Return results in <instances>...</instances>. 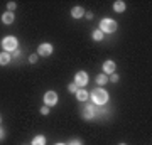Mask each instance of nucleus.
<instances>
[{"mask_svg": "<svg viewBox=\"0 0 152 145\" xmlns=\"http://www.w3.org/2000/svg\"><path fill=\"white\" fill-rule=\"evenodd\" d=\"M91 100H93V105L103 106L105 103L108 101V93L105 91L103 88H96V90H93V93H91Z\"/></svg>", "mask_w": 152, "mask_h": 145, "instance_id": "f257e3e1", "label": "nucleus"}, {"mask_svg": "<svg viewBox=\"0 0 152 145\" xmlns=\"http://www.w3.org/2000/svg\"><path fill=\"white\" fill-rule=\"evenodd\" d=\"M17 46H19V42H17V37H14V36H7L2 41V47H4L5 52H9V51H17Z\"/></svg>", "mask_w": 152, "mask_h": 145, "instance_id": "f03ea898", "label": "nucleus"}, {"mask_svg": "<svg viewBox=\"0 0 152 145\" xmlns=\"http://www.w3.org/2000/svg\"><path fill=\"white\" fill-rule=\"evenodd\" d=\"M100 31L102 32H115L117 31V22L112 20V19H103L100 22Z\"/></svg>", "mask_w": 152, "mask_h": 145, "instance_id": "7ed1b4c3", "label": "nucleus"}, {"mask_svg": "<svg viewBox=\"0 0 152 145\" xmlns=\"http://www.w3.org/2000/svg\"><path fill=\"white\" fill-rule=\"evenodd\" d=\"M75 85L78 86V88H83V86L88 85V74L85 71H78L75 74Z\"/></svg>", "mask_w": 152, "mask_h": 145, "instance_id": "20e7f679", "label": "nucleus"}, {"mask_svg": "<svg viewBox=\"0 0 152 145\" xmlns=\"http://www.w3.org/2000/svg\"><path fill=\"white\" fill-rule=\"evenodd\" d=\"M44 103H46V106H54L56 103H58V93L56 91H48L44 95Z\"/></svg>", "mask_w": 152, "mask_h": 145, "instance_id": "39448f33", "label": "nucleus"}, {"mask_svg": "<svg viewBox=\"0 0 152 145\" xmlns=\"http://www.w3.org/2000/svg\"><path fill=\"white\" fill-rule=\"evenodd\" d=\"M53 51H54V49H53V46H51V44L44 42V44H41V46H39L37 54H39V56H51V54H53Z\"/></svg>", "mask_w": 152, "mask_h": 145, "instance_id": "423d86ee", "label": "nucleus"}, {"mask_svg": "<svg viewBox=\"0 0 152 145\" xmlns=\"http://www.w3.org/2000/svg\"><path fill=\"white\" fill-rule=\"evenodd\" d=\"M96 117V110H95V106L93 105H86V106L83 108V118L86 120H91Z\"/></svg>", "mask_w": 152, "mask_h": 145, "instance_id": "0eeeda50", "label": "nucleus"}, {"mask_svg": "<svg viewBox=\"0 0 152 145\" xmlns=\"http://www.w3.org/2000/svg\"><path fill=\"white\" fill-rule=\"evenodd\" d=\"M115 73V63L113 61H105L103 63V74H112Z\"/></svg>", "mask_w": 152, "mask_h": 145, "instance_id": "6e6552de", "label": "nucleus"}, {"mask_svg": "<svg viewBox=\"0 0 152 145\" xmlns=\"http://www.w3.org/2000/svg\"><path fill=\"white\" fill-rule=\"evenodd\" d=\"M76 95V98H78V101H86L88 98H90V95H88V91H85L83 88H80L78 91L75 93Z\"/></svg>", "mask_w": 152, "mask_h": 145, "instance_id": "1a4fd4ad", "label": "nucleus"}, {"mask_svg": "<svg viewBox=\"0 0 152 145\" xmlns=\"http://www.w3.org/2000/svg\"><path fill=\"white\" fill-rule=\"evenodd\" d=\"M14 19H15V17H14V14H12V12H5V14L2 15V22H4V24H7V26L14 24Z\"/></svg>", "mask_w": 152, "mask_h": 145, "instance_id": "9d476101", "label": "nucleus"}, {"mask_svg": "<svg viewBox=\"0 0 152 145\" xmlns=\"http://www.w3.org/2000/svg\"><path fill=\"white\" fill-rule=\"evenodd\" d=\"M71 15L75 17V19H81L85 15V10H83L81 7H73V10H71Z\"/></svg>", "mask_w": 152, "mask_h": 145, "instance_id": "9b49d317", "label": "nucleus"}, {"mask_svg": "<svg viewBox=\"0 0 152 145\" xmlns=\"http://www.w3.org/2000/svg\"><path fill=\"white\" fill-rule=\"evenodd\" d=\"M10 63V54L9 52H0V66H7Z\"/></svg>", "mask_w": 152, "mask_h": 145, "instance_id": "f8f14e48", "label": "nucleus"}, {"mask_svg": "<svg viewBox=\"0 0 152 145\" xmlns=\"http://www.w3.org/2000/svg\"><path fill=\"white\" fill-rule=\"evenodd\" d=\"M113 10L118 12V14H122V12L125 10V2H122V0H117L113 4Z\"/></svg>", "mask_w": 152, "mask_h": 145, "instance_id": "ddd939ff", "label": "nucleus"}, {"mask_svg": "<svg viewBox=\"0 0 152 145\" xmlns=\"http://www.w3.org/2000/svg\"><path fill=\"white\" fill-rule=\"evenodd\" d=\"M31 145H46V137L44 135H37L32 138V144Z\"/></svg>", "mask_w": 152, "mask_h": 145, "instance_id": "4468645a", "label": "nucleus"}, {"mask_svg": "<svg viewBox=\"0 0 152 145\" xmlns=\"http://www.w3.org/2000/svg\"><path fill=\"white\" fill-rule=\"evenodd\" d=\"M96 83L100 86H103L105 83H108V76H107V74H98L96 76Z\"/></svg>", "mask_w": 152, "mask_h": 145, "instance_id": "2eb2a0df", "label": "nucleus"}, {"mask_svg": "<svg viewBox=\"0 0 152 145\" xmlns=\"http://www.w3.org/2000/svg\"><path fill=\"white\" fill-rule=\"evenodd\" d=\"M91 37H93V41H102V39H103V32H102V31H100V29H98V31H93V34H91Z\"/></svg>", "mask_w": 152, "mask_h": 145, "instance_id": "dca6fc26", "label": "nucleus"}, {"mask_svg": "<svg viewBox=\"0 0 152 145\" xmlns=\"http://www.w3.org/2000/svg\"><path fill=\"white\" fill-rule=\"evenodd\" d=\"M68 90H69L71 93H76V91H78V90H80V88H78V86H76L75 83H71V85L68 86Z\"/></svg>", "mask_w": 152, "mask_h": 145, "instance_id": "f3484780", "label": "nucleus"}, {"mask_svg": "<svg viewBox=\"0 0 152 145\" xmlns=\"http://www.w3.org/2000/svg\"><path fill=\"white\" fill-rule=\"evenodd\" d=\"M7 7H9V10L12 12V14H14V10H15V2H9V4H7Z\"/></svg>", "mask_w": 152, "mask_h": 145, "instance_id": "a211bd4d", "label": "nucleus"}, {"mask_svg": "<svg viewBox=\"0 0 152 145\" xmlns=\"http://www.w3.org/2000/svg\"><path fill=\"white\" fill-rule=\"evenodd\" d=\"M110 81H112V83H117V81H118V74L112 73V76H110Z\"/></svg>", "mask_w": 152, "mask_h": 145, "instance_id": "6ab92c4d", "label": "nucleus"}, {"mask_svg": "<svg viewBox=\"0 0 152 145\" xmlns=\"http://www.w3.org/2000/svg\"><path fill=\"white\" fill-rule=\"evenodd\" d=\"M29 61H31V63H37V54H32V56L29 58Z\"/></svg>", "mask_w": 152, "mask_h": 145, "instance_id": "aec40b11", "label": "nucleus"}, {"mask_svg": "<svg viewBox=\"0 0 152 145\" xmlns=\"http://www.w3.org/2000/svg\"><path fill=\"white\" fill-rule=\"evenodd\" d=\"M41 113H42V115H48V113H49V106H42V108H41Z\"/></svg>", "mask_w": 152, "mask_h": 145, "instance_id": "412c9836", "label": "nucleus"}, {"mask_svg": "<svg viewBox=\"0 0 152 145\" xmlns=\"http://www.w3.org/2000/svg\"><path fill=\"white\" fill-rule=\"evenodd\" d=\"M69 145H81V142H80V140H73Z\"/></svg>", "mask_w": 152, "mask_h": 145, "instance_id": "4be33fe9", "label": "nucleus"}, {"mask_svg": "<svg viewBox=\"0 0 152 145\" xmlns=\"http://www.w3.org/2000/svg\"><path fill=\"white\" fill-rule=\"evenodd\" d=\"M85 17H86V19H93V14L91 12H88V14H85Z\"/></svg>", "mask_w": 152, "mask_h": 145, "instance_id": "5701e85b", "label": "nucleus"}, {"mask_svg": "<svg viewBox=\"0 0 152 145\" xmlns=\"http://www.w3.org/2000/svg\"><path fill=\"white\" fill-rule=\"evenodd\" d=\"M4 137H5V133H4V130H0V140L4 138Z\"/></svg>", "mask_w": 152, "mask_h": 145, "instance_id": "b1692460", "label": "nucleus"}, {"mask_svg": "<svg viewBox=\"0 0 152 145\" xmlns=\"http://www.w3.org/2000/svg\"><path fill=\"white\" fill-rule=\"evenodd\" d=\"M56 145H66V144H56Z\"/></svg>", "mask_w": 152, "mask_h": 145, "instance_id": "393cba45", "label": "nucleus"}, {"mask_svg": "<svg viewBox=\"0 0 152 145\" xmlns=\"http://www.w3.org/2000/svg\"><path fill=\"white\" fill-rule=\"evenodd\" d=\"M120 145H125V144H120Z\"/></svg>", "mask_w": 152, "mask_h": 145, "instance_id": "a878e982", "label": "nucleus"}, {"mask_svg": "<svg viewBox=\"0 0 152 145\" xmlns=\"http://www.w3.org/2000/svg\"><path fill=\"white\" fill-rule=\"evenodd\" d=\"M0 122H2V118H0Z\"/></svg>", "mask_w": 152, "mask_h": 145, "instance_id": "bb28decb", "label": "nucleus"}]
</instances>
